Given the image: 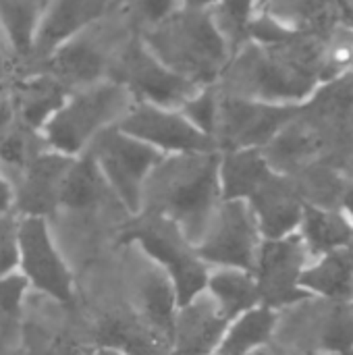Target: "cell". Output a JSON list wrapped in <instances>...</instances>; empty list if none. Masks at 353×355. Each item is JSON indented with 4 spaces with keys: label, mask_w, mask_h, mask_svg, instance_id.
Wrapping results in <instances>:
<instances>
[{
    "label": "cell",
    "mask_w": 353,
    "mask_h": 355,
    "mask_svg": "<svg viewBox=\"0 0 353 355\" xmlns=\"http://www.w3.org/2000/svg\"><path fill=\"white\" fill-rule=\"evenodd\" d=\"M327 35L293 33L277 44L241 46L218 79L223 94L273 102L302 104L322 83Z\"/></svg>",
    "instance_id": "1"
},
{
    "label": "cell",
    "mask_w": 353,
    "mask_h": 355,
    "mask_svg": "<svg viewBox=\"0 0 353 355\" xmlns=\"http://www.w3.org/2000/svg\"><path fill=\"white\" fill-rule=\"evenodd\" d=\"M221 202L218 152L164 156L141 191V210L175 220L193 245L206 233Z\"/></svg>",
    "instance_id": "2"
},
{
    "label": "cell",
    "mask_w": 353,
    "mask_h": 355,
    "mask_svg": "<svg viewBox=\"0 0 353 355\" xmlns=\"http://www.w3.org/2000/svg\"><path fill=\"white\" fill-rule=\"evenodd\" d=\"M137 33L162 64L196 87L216 85L231 60V48L210 8L181 6L169 19Z\"/></svg>",
    "instance_id": "3"
},
{
    "label": "cell",
    "mask_w": 353,
    "mask_h": 355,
    "mask_svg": "<svg viewBox=\"0 0 353 355\" xmlns=\"http://www.w3.org/2000/svg\"><path fill=\"white\" fill-rule=\"evenodd\" d=\"M123 243H137L160 270L173 281L179 308L206 291L208 264L196 254V245L185 237L175 220L160 212L139 210L121 229Z\"/></svg>",
    "instance_id": "4"
},
{
    "label": "cell",
    "mask_w": 353,
    "mask_h": 355,
    "mask_svg": "<svg viewBox=\"0 0 353 355\" xmlns=\"http://www.w3.org/2000/svg\"><path fill=\"white\" fill-rule=\"evenodd\" d=\"M131 104L133 100L125 87L110 79L73 89L46 123L42 135L50 150L75 158L87 150L98 133L117 125Z\"/></svg>",
    "instance_id": "5"
},
{
    "label": "cell",
    "mask_w": 353,
    "mask_h": 355,
    "mask_svg": "<svg viewBox=\"0 0 353 355\" xmlns=\"http://www.w3.org/2000/svg\"><path fill=\"white\" fill-rule=\"evenodd\" d=\"M106 79L125 87L133 102L162 108H179L198 87L162 64L144 44L137 31L112 52Z\"/></svg>",
    "instance_id": "6"
},
{
    "label": "cell",
    "mask_w": 353,
    "mask_h": 355,
    "mask_svg": "<svg viewBox=\"0 0 353 355\" xmlns=\"http://www.w3.org/2000/svg\"><path fill=\"white\" fill-rule=\"evenodd\" d=\"M104 181L121 206L133 216L141 210L144 183L164 158L144 141L123 133L117 125L104 129L87 146Z\"/></svg>",
    "instance_id": "7"
},
{
    "label": "cell",
    "mask_w": 353,
    "mask_h": 355,
    "mask_svg": "<svg viewBox=\"0 0 353 355\" xmlns=\"http://www.w3.org/2000/svg\"><path fill=\"white\" fill-rule=\"evenodd\" d=\"M262 235L246 200H223L196 243V254L208 266L254 272Z\"/></svg>",
    "instance_id": "8"
},
{
    "label": "cell",
    "mask_w": 353,
    "mask_h": 355,
    "mask_svg": "<svg viewBox=\"0 0 353 355\" xmlns=\"http://www.w3.org/2000/svg\"><path fill=\"white\" fill-rule=\"evenodd\" d=\"M300 104H273L221 92L216 146L218 152L268 146L298 114Z\"/></svg>",
    "instance_id": "9"
},
{
    "label": "cell",
    "mask_w": 353,
    "mask_h": 355,
    "mask_svg": "<svg viewBox=\"0 0 353 355\" xmlns=\"http://www.w3.org/2000/svg\"><path fill=\"white\" fill-rule=\"evenodd\" d=\"M17 268L25 277L29 287H35L40 293L50 300L73 306L75 289L69 266L58 254L48 220L40 216H21L17 223Z\"/></svg>",
    "instance_id": "10"
},
{
    "label": "cell",
    "mask_w": 353,
    "mask_h": 355,
    "mask_svg": "<svg viewBox=\"0 0 353 355\" xmlns=\"http://www.w3.org/2000/svg\"><path fill=\"white\" fill-rule=\"evenodd\" d=\"M117 127L154 148L162 156L218 152L214 137L196 129L179 108H162L133 102Z\"/></svg>",
    "instance_id": "11"
},
{
    "label": "cell",
    "mask_w": 353,
    "mask_h": 355,
    "mask_svg": "<svg viewBox=\"0 0 353 355\" xmlns=\"http://www.w3.org/2000/svg\"><path fill=\"white\" fill-rule=\"evenodd\" d=\"M308 256L310 254L298 233L283 239H262L252 272L258 285L260 306L277 312V308L295 306L308 297L300 287Z\"/></svg>",
    "instance_id": "12"
},
{
    "label": "cell",
    "mask_w": 353,
    "mask_h": 355,
    "mask_svg": "<svg viewBox=\"0 0 353 355\" xmlns=\"http://www.w3.org/2000/svg\"><path fill=\"white\" fill-rule=\"evenodd\" d=\"M112 6V0H50L42 10L31 56L25 69L50 56L69 40L100 25Z\"/></svg>",
    "instance_id": "13"
},
{
    "label": "cell",
    "mask_w": 353,
    "mask_h": 355,
    "mask_svg": "<svg viewBox=\"0 0 353 355\" xmlns=\"http://www.w3.org/2000/svg\"><path fill=\"white\" fill-rule=\"evenodd\" d=\"M94 29L69 40L60 48H56L50 56L27 69H37L54 77L71 92L104 81L108 75L112 52L117 48H108V44H104L94 33Z\"/></svg>",
    "instance_id": "14"
},
{
    "label": "cell",
    "mask_w": 353,
    "mask_h": 355,
    "mask_svg": "<svg viewBox=\"0 0 353 355\" xmlns=\"http://www.w3.org/2000/svg\"><path fill=\"white\" fill-rule=\"evenodd\" d=\"M73 156L54 150L40 152L23 171L17 191H12V208L21 216L48 218L58 210V196L62 179Z\"/></svg>",
    "instance_id": "15"
},
{
    "label": "cell",
    "mask_w": 353,
    "mask_h": 355,
    "mask_svg": "<svg viewBox=\"0 0 353 355\" xmlns=\"http://www.w3.org/2000/svg\"><path fill=\"white\" fill-rule=\"evenodd\" d=\"M262 239H283L300 229L306 200L291 175L273 173L248 200Z\"/></svg>",
    "instance_id": "16"
},
{
    "label": "cell",
    "mask_w": 353,
    "mask_h": 355,
    "mask_svg": "<svg viewBox=\"0 0 353 355\" xmlns=\"http://www.w3.org/2000/svg\"><path fill=\"white\" fill-rule=\"evenodd\" d=\"M229 320L216 308L212 297L204 291L175 314L169 355H212L216 354Z\"/></svg>",
    "instance_id": "17"
},
{
    "label": "cell",
    "mask_w": 353,
    "mask_h": 355,
    "mask_svg": "<svg viewBox=\"0 0 353 355\" xmlns=\"http://www.w3.org/2000/svg\"><path fill=\"white\" fill-rule=\"evenodd\" d=\"M69 94L71 89L37 69L17 71L8 83V98L17 119L35 131L46 127V123L64 104Z\"/></svg>",
    "instance_id": "18"
},
{
    "label": "cell",
    "mask_w": 353,
    "mask_h": 355,
    "mask_svg": "<svg viewBox=\"0 0 353 355\" xmlns=\"http://www.w3.org/2000/svg\"><path fill=\"white\" fill-rule=\"evenodd\" d=\"M268 160L258 148L218 152V183L223 200H250L273 175Z\"/></svg>",
    "instance_id": "19"
},
{
    "label": "cell",
    "mask_w": 353,
    "mask_h": 355,
    "mask_svg": "<svg viewBox=\"0 0 353 355\" xmlns=\"http://www.w3.org/2000/svg\"><path fill=\"white\" fill-rule=\"evenodd\" d=\"M106 193H112L104 181L94 156L85 150L75 156L69 164V171L60 185L58 208L71 212H87L104 202ZM114 196V193H112Z\"/></svg>",
    "instance_id": "20"
},
{
    "label": "cell",
    "mask_w": 353,
    "mask_h": 355,
    "mask_svg": "<svg viewBox=\"0 0 353 355\" xmlns=\"http://www.w3.org/2000/svg\"><path fill=\"white\" fill-rule=\"evenodd\" d=\"M100 347H110L125 355H169L171 341L152 324L129 316H108L98 327Z\"/></svg>",
    "instance_id": "21"
},
{
    "label": "cell",
    "mask_w": 353,
    "mask_h": 355,
    "mask_svg": "<svg viewBox=\"0 0 353 355\" xmlns=\"http://www.w3.org/2000/svg\"><path fill=\"white\" fill-rule=\"evenodd\" d=\"M310 256H327L339 252L353 237V225L341 212L333 208H318L304 204L300 233H298Z\"/></svg>",
    "instance_id": "22"
},
{
    "label": "cell",
    "mask_w": 353,
    "mask_h": 355,
    "mask_svg": "<svg viewBox=\"0 0 353 355\" xmlns=\"http://www.w3.org/2000/svg\"><path fill=\"white\" fill-rule=\"evenodd\" d=\"M42 10V0H0V29L17 67H25L31 56Z\"/></svg>",
    "instance_id": "23"
},
{
    "label": "cell",
    "mask_w": 353,
    "mask_h": 355,
    "mask_svg": "<svg viewBox=\"0 0 353 355\" xmlns=\"http://www.w3.org/2000/svg\"><path fill=\"white\" fill-rule=\"evenodd\" d=\"M206 293L212 297L223 316L231 322L243 312L260 306L258 285L252 272L237 268H218L208 275Z\"/></svg>",
    "instance_id": "24"
},
{
    "label": "cell",
    "mask_w": 353,
    "mask_h": 355,
    "mask_svg": "<svg viewBox=\"0 0 353 355\" xmlns=\"http://www.w3.org/2000/svg\"><path fill=\"white\" fill-rule=\"evenodd\" d=\"M300 287L310 295L316 293L331 302H347L353 297V264L347 254L331 252L306 266Z\"/></svg>",
    "instance_id": "25"
},
{
    "label": "cell",
    "mask_w": 353,
    "mask_h": 355,
    "mask_svg": "<svg viewBox=\"0 0 353 355\" xmlns=\"http://www.w3.org/2000/svg\"><path fill=\"white\" fill-rule=\"evenodd\" d=\"M277 331V312L256 306L229 322L225 337L216 349L221 355H254L266 345Z\"/></svg>",
    "instance_id": "26"
},
{
    "label": "cell",
    "mask_w": 353,
    "mask_h": 355,
    "mask_svg": "<svg viewBox=\"0 0 353 355\" xmlns=\"http://www.w3.org/2000/svg\"><path fill=\"white\" fill-rule=\"evenodd\" d=\"M137 285H139L141 306L146 312V322L152 324L160 335H164L171 341L175 314L179 310L173 281L164 270L156 266L152 270H144Z\"/></svg>",
    "instance_id": "27"
},
{
    "label": "cell",
    "mask_w": 353,
    "mask_h": 355,
    "mask_svg": "<svg viewBox=\"0 0 353 355\" xmlns=\"http://www.w3.org/2000/svg\"><path fill=\"white\" fill-rule=\"evenodd\" d=\"M48 150L42 131L23 125L19 119L0 137V168H17L19 173L40 154Z\"/></svg>",
    "instance_id": "28"
},
{
    "label": "cell",
    "mask_w": 353,
    "mask_h": 355,
    "mask_svg": "<svg viewBox=\"0 0 353 355\" xmlns=\"http://www.w3.org/2000/svg\"><path fill=\"white\" fill-rule=\"evenodd\" d=\"M260 2L262 0H223L210 8L221 33L231 48V56L248 44V27L260 10Z\"/></svg>",
    "instance_id": "29"
},
{
    "label": "cell",
    "mask_w": 353,
    "mask_h": 355,
    "mask_svg": "<svg viewBox=\"0 0 353 355\" xmlns=\"http://www.w3.org/2000/svg\"><path fill=\"white\" fill-rule=\"evenodd\" d=\"M29 285L21 272H10L0 279V343L10 341L19 333L21 306Z\"/></svg>",
    "instance_id": "30"
},
{
    "label": "cell",
    "mask_w": 353,
    "mask_h": 355,
    "mask_svg": "<svg viewBox=\"0 0 353 355\" xmlns=\"http://www.w3.org/2000/svg\"><path fill=\"white\" fill-rule=\"evenodd\" d=\"M218 106H221V89H218V85H206V87H198L179 106V110L183 112V116L196 129H200L202 133L214 137L216 123H218Z\"/></svg>",
    "instance_id": "31"
},
{
    "label": "cell",
    "mask_w": 353,
    "mask_h": 355,
    "mask_svg": "<svg viewBox=\"0 0 353 355\" xmlns=\"http://www.w3.org/2000/svg\"><path fill=\"white\" fill-rule=\"evenodd\" d=\"M183 6V0H135L127 10L135 23V31L158 25Z\"/></svg>",
    "instance_id": "32"
},
{
    "label": "cell",
    "mask_w": 353,
    "mask_h": 355,
    "mask_svg": "<svg viewBox=\"0 0 353 355\" xmlns=\"http://www.w3.org/2000/svg\"><path fill=\"white\" fill-rule=\"evenodd\" d=\"M17 223L6 214L0 216V279L17 268Z\"/></svg>",
    "instance_id": "33"
},
{
    "label": "cell",
    "mask_w": 353,
    "mask_h": 355,
    "mask_svg": "<svg viewBox=\"0 0 353 355\" xmlns=\"http://www.w3.org/2000/svg\"><path fill=\"white\" fill-rule=\"evenodd\" d=\"M17 121V114H15V108H12V102L8 98V92L0 98V137L10 129V125Z\"/></svg>",
    "instance_id": "34"
},
{
    "label": "cell",
    "mask_w": 353,
    "mask_h": 355,
    "mask_svg": "<svg viewBox=\"0 0 353 355\" xmlns=\"http://www.w3.org/2000/svg\"><path fill=\"white\" fill-rule=\"evenodd\" d=\"M50 355H94V352L77 345V343H67V341H60L52 347Z\"/></svg>",
    "instance_id": "35"
},
{
    "label": "cell",
    "mask_w": 353,
    "mask_h": 355,
    "mask_svg": "<svg viewBox=\"0 0 353 355\" xmlns=\"http://www.w3.org/2000/svg\"><path fill=\"white\" fill-rule=\"evenodd\" d=\"M10 208H12V189H10V185L4 179L2 168H0V216L6 214Z\"/></svg>",
    "instance_id": "36"
},
{
    "label": "cell",
    "mask_w": 353,
    "mask_h": 355,
    "mask_svg": "<svg viewBox=\"0 0 353 355\" xmlns=\"http://www.w3.org/2000/svg\"><path fill=\"white\" fill-rule=\"evenodd\" d=\"M15 75H17V64L6 52L0 50V79H12Z\"/></svg>",
    "instance_id": "37"
},
{
    "label": "cell",
    "mask_w": 353,
    "mask_h": 355,
    "mask_svg": "<svg viewBox=\"0 0 353 355\" xmlns=\"http://www.w3.org/2000/svg\"><path fill=\"white\" fill-rule=\"evenodd\" d=\"M341 206L343 210L350 214V223H353V185L343 189V196H341Z\"/></svg>",
    "instance_id": "38"
},
{
    "label": "cell",
    "mask_w": 353,
    "mask_h": 355,
    "mask_svg": "<svg viewBox=\"0 0 353 355\" xmlns=\"http://www.w3.org/2000/svg\"><path fill=\"white\" fill-rule=\"evenodd\" d=\"M223 0H183V6H193V8H214Z\"/></svg>",
    "instance_id": "39"
},
{
    "label": "cell",
    "mask_w": 353,
    "mask_h": 355,
    "mask_svg": "<svg viewBox=\"0 0 353 355\" xmlns=\"http://www.w3.org/2000/svg\"><path fill=\"white\" fill-rule=\"evenodd\" d=\"M94 355H125L121 354V352H117V349H110V347H98Z\"/></svg>",
    "instance_id": "40"
},
{
    "label": "cell",
    "mask_w": 353,
    "mask_h": 355,
    "mask_svg": "<svg viewBox=\"0 0 353 355\" xmlns=\"http://www.w3.org/2000/svg\"><path fill=\"white\" fill-rule=\"evenodd\" d=\"M8 83H10V79H0V98L8 92Z\"/></svg>",
    "instance_id": "41"
},
{
    "label": "cell",
    "mask_w": 353,
    "mask_h": 355,
    "mask_svg": "<svg viewBox=\"0 0 353 355\" xmlns=\"http://www.w3.org/2000/svg\"><path fill=\"white\" fill-rule=\"evenodd\" d=\"M112 2H114V4H121L123 8H129L135 0H112Z\"/></svg>",
    "instance_id": "42"
},
{
    "label": "cell",
    "mask_w": 353,
    "mask_h": 355,
    "mask_svg": "<svg viewBox=\"0 0 353 355\" xmlns=\"http://www.w3.org/2000/svg\"><path fill=\"white\" fill-rule=\"evenodd\" d=\"M335 355H353V347L352 349H345V352H337Z\"/></svg>",
    "instance_id": "43"
},
{
    "label": "cell",
    "mask_w": 353,
    "mask_h": 355,
    "mask_svg": "<svg viewBox=\"0 0 353 355\" xmlns=\"http://www.w3.org/2000/svg\"><path fill=\"white\" fill-rule=\"evenodd\" d=\"M42 2H44V6H46V4H48V2H50V0H42Z\"/></svg>",
    "instance_id": "44"
},
{
    "label": "cell",
    "mask_w": 353,
    "mask_h": 355,
    "mask_svg": "<svg viewBox=\"0 0 353 355\" xmlns=\"http://www.w3.org/2000/svg\"><path fill=\"white\" fill-rule=\"evenodd\" d=\"M212 355H221V354H212Z\"/></svg>",
    "instance_id": "45"
}]
</instances>
